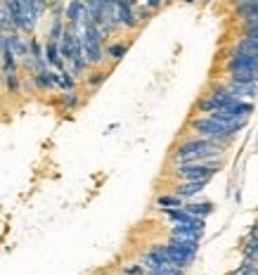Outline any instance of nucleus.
Masks as SVG:
<instances>
[{
    "label": "nucleus",
    "instance_id": "nucleus-30",
    "mask_svg": "<svg viewBox=\"0 0 258 275\" xmlns=\"http://www.w3.org/2000/svg\"><path fill=\"white\" fill-rule=\"evenodd\" d=\"M253 263H256V261H249V259H244V263H242V266H239V268L230 270V273H227V275H244L246 270H249V268H251V266H253Z\"/></svg>",
    "mask_w": 258,
    "mask_h": 275
},
{
    "label": "nucleus",
    "instance_id": "nucleus-6",
    "mask_svg": "<svg viewBox=\"0 0 258 275\" xmlns=\"http://www.w3.org/2000/svg\"><path fill=\"white\" fill-rule=\"evenodd\" d=\"M258 71V52H230L225 60V71Z\"/></svg>",
    "mask_w": 258,
    "mask_h": 275
},
{
    "label": "nucleus",
    "instance_id": "nucleus-27",
    "mask_svg": "<svg viewBox=\"0 0 258 275\" xmlns=\"http://www.w3.org/2000/svg\"><path fill=\"white\" fill-rule=\"evenodd\" d=\"M242 36H246V38H258V17H246V19H242Z\"/></svg>",
    "mask_w": 258,
    "mask_h": 275
},
{
    "label": "nucleus",
    "instance_id": "nucleus-31",
    "mask_svg": "<svg viewBox=\"0 0 258 275\" xmlns=\"http://www.w3.org/2000/svg\"><path fill=\"white\" fill-rule=\"evenodd\" d=\"M140 3H142V5H147V7H152V10H156V12L161 10V0H140Z\"/></svg>",
    "mask_w": 258,
    "mask_h": 275
},
{
    "label": "nucleus",
    "instance_id": "nucleus-7",
    "mask_svg": "<svg viewBox=\"0 0 258 275\" xmlns=\"http://www.w3.org/2000/svg\"><path fill=\"white\" fill-rule=\"evenodd\" d=\"M232 97L237 100H246V102H253L258 100V83H232V81H225L220 83Z\"/></svg>",
    "mask_w": 258,
    "mask_h": 275
},
{
    "label": "nucleus",
    "instance_id": "nucleus-10",
    "mask_svg": "<svg viewBox=\"0 0 258 275\" xmlns=\"http://www.w3.org/2000/svg\"><path fill=\"white\" fill-rule=\"evenodd\" d=\"M116 19H119V26L126 29V31H135L140 26V21L135 17V7L133 5H123V3H116Z\"/></svg>",
    "mask_w": 258,
    "mask_h": 275
},
{
    "label": "nucleus",
    "instance_id": "nucleus-13",
    "mask_svg": "<svg viewBox=\"0 0 258 275\" xmlns=\"http://www.w3.org/2000/svg\"><path fill=\"white\" fill-rule=\"evenodd\" d=\"M76 78L69 69H62V71H54L52 69V83H54V88H60V90H76Z\"/></svg>",
    "mask_w": 258,
    "mask_h": 275
},
{
    "label": "nucleus",
    "instance_id": "nucleus-5",
    "mask_svg": "<svg viewBox=\"0 0 258 275\" xmlns=\"http://www.w3.org/2000/svg\"><path fill=\"white\" fill-rule=\"evenodd\" d=\"M204 235H206V223L204 221H192V223H170V228H168V237H176V240L202 242Z\"/></svg>",
    "mask_w": 258,
    "mask_h": 275
},
{
    "label": "nucleus",
    "instance_id": "nucleus-32",
    "mask_svg": "<svg viewBox=\"0 0 258 275\" xmlns=\"http://www.w3.org/2000/svg\"><path fill=\"white\" fill-rule=\"evenodd\" d=\"M244 275H258V263H253V266H251V268H249V270H246Z\"/></svg>",
    "mask_w": 258,
    "mask_h": 275
},
{
    "label": "nucleus",
    "instance_id": "nucleus-14",
    "mask_svg": "<svg viewBox=\"0 0 258 275\" xmlns=\"http://www.w3.org/2000/svg\"><path fill=\"white\" fill-rule=\"evenodd\" d=\"M126 52H128V43H123V41L104 45V57H109L111 62H121L123 57H126Z\"/></svg>",
    "mask_w": 258,
    "mask_h": 275
},
{
    "label": "nucleus",
    "instance_id": "nucleus-34",
    "mask_svg": "<svg viewBox=\"0 0 258 275\" xmlns=\"http://www.w3.org/2000/svg\"><path fill=\"white\" fill-rule=\"evenodd\" d=\"M183 3H197V0H183Z\"/></svg>",
    "mask_w": 258,
    "mask_h": 275
},
{
    "label": "nucleus",
    "instance_id": "nucleus-12",
    "mask_svg": "<svg viewBox=\"0 0 258 275\" xmlns=\"http://www.w3.org/2000/svg\"><path fill=\"white\" fill-rule=\"evenodd\" d=\"M183 209L187 213H192V216H197V218H204L206 221V216H211V213H213V202H206V200L192 202V200H187L183 204Z\"/></svg>",
    "mask_w": 258,
    "mask_h": 275
},
{
    "label": "nucleus",
    "instance_id": "nucleus-16",
    "mask_svg": "<svg viewBox=\"0 0 258 275\" xmlns=\"http://www.w3.org/2000/svg\"><path fill=\"white\" fill-rule=\"evenodd\" d=\"M225 81H232V83H258V71H246V69H239V71H227Z\"/></svg>",
    "mask_w": 258,
    "mask_h": 275
},
{
    "label": "nucleus",
    "instance_id": "nucleus-25",
    "mask_svg": "<svg viewBox=\"0 0 258 275\" xmlns=\"http://www.w3.org/2000/svg\"><path fill=\"white\" fill-rule=\"evenodd\" d=\"M83 7H85V12H88V17L93 21H100V17H102V0H83Z\"/></svg>",
    "mask_w": 258,
    "mask_h": 275
},
{
    "label": "nucleus",
    "instance_id": "nucleus-22",
    "mask_svg": "<svg viewBox=\"0 0 258 275\" xmlns=\"http://www.w3.org/2000/svg\"><path fill=\"white\" fill-rule=\"evenodd\" d=\"M60 104H62V109H76L78 104H81V95H78V90H64V95L60 97Z\"/></svg>",
    "mask_w": 258,
    "mask_h": 275
},
{
    "label": "nucleus",
    "instance_id": "nucleus-33",
    "mask_svg": "<svg viewBox=\"0 0 258 275\" xmlns=\"http://www.w3.org/2000/svg\"><path fill=\"white\" fill-rule=\"evenodd\" d=\"M251 235H258V221H256V226H253V230H251Z\"/></svg>",
    "mask_w": 258,
    "mask_h": 275
},
{
    "label": "nucleus",
    "instance_id": "nucleus-9",
    "mask_svg": "<svg viewBox=\"0 0 258 275\" xmlns=\"http://www.w3.org/2000/svg\"><path fill=\"white\" fill-rule=\"evenodd\" d=\"M206 185H209L206 180H185V183H176L170 193L178 195L183 202H187V200H192V197H197V195L204 193Z\"/></svg>",
    "mask_w": 258,
    "mask_h": 275
},
{
    "label": "nucleus",
    "instance_id": "nucleus-29",
    "mask_svg": "<svg viewBox=\"0 0 258 275\" xmlns=\"http://www.w3.org/2000/svg\"><path fill=\"white\" fill-rule=\"evenodd\" d=\"M123 275H145L142 263H128V266H123Z\"/></svg>",
    "mask_w": 258,
    "mask_h": 275
},
{
    "label": "nucleus",
    "instance_id": "nucleus-8",
    "mask_svg": "<svg viewBox=\"0 0 258 275\" xmlns=\"http://www.w3.org/2000/svg\"><path fill=\"white\" fill-rule=\"evenodd\" d=\"M85 19H90L88 12H85V7H83V0H69L67 5H64V24L67 26H78L83 24Z\"/></svg>",
    "mask_w": 258,
    "mask_h": 275
},
{
    "label": "nucleus",
    "instance_id": "nucleus-21",
    "mask_svg": "<svg viewBox=\"0 0 258 275\" xmlns=\"http://www.w3.org/2000/svg\"><path fill=\"white\" fill-rule=\"evenodd\" d=\"M242 254H244V259L258 263V235H249L246 237L244 247H242Z\"/></svg>",
    "mask_w": 258,
    "mask_h": 275
},
{
    "label": "nucleus",
    "instance_id": "nucleus-20",
    "mask_svg": "<svg viewBox=\"0 0 258 275\" xmlns=\"http://www.w3.org/2000/svg\"><path fill=\"white\" fill-rule=\"evenodd\" d=\"M185 202L178 197V195H173V193H163V195H159L156 197V206L159 209H180Z\"/></svg>",
    "mask_w": 258,
    "mask_h": 275
},
{
    "label": "nucleus",
    "instance_id": "nucleus-23",
    "mask_svg": "<svg viewBox=\"0 0 258 275\" xmlns=\"http://www.w3.org/2000/svg\"><path fill=\"white\" fill-rule=\"evenodd\" d=\"M3 83H5V88L10 95H17L21 90V76L19 71H12V74H3Z\"/></svg>",
    "mask_w": 258,
    "mask_h": 275
},
{
    "label": "nucleus",
    "instance_id": "nucleus-15",
    "mask_svg": "<svg viewBox=\"0 0 258 275\" xmlns=\"http://www.w3.org/2000/svg\"><path fill=\"white\" fill-rule=\"evenodd\" d=\"M31 81H34V86L38 90H50L54 88L52 83V69H41V71H34V76H31Z\"/></svg>",
    "mask_w": 258,
    "mask_h": 275
},
{
    "label": "nucleus",
    "instance_id": "nucleus-3",
    "mask_svg": "<svg viewBox=\"0 0 258 275\" xmlns=\"http://www.w3.org/2000/svg\"><path fill=\"white\" fill-rule=\"evenodd\" d=\"M12 14V26L19 34H31L43 14L48 12V0H5Z\"/></svg>",
    "mask_w": 258,
    "mask_h": 275
},
{
    "label": "nucleus",
    "instance_id": "nucleus-28",
    "mask_svg": "<svg viewBox=\"0 0 258 275\" xmlns=\"http://www.w3.org/2000/svg\"><path fill=\"white\" fill-rule=\"evenodd\" d=\"M154 14H156V10H152V7L142 5V3H137V5H135V17H137V21H140V24L150 21Z\"/></svg>",
    "mask_w": 258,
    "mask_h": 275
},
{
    "label": "nucleus",
    "instance_id": "nucleus-19",
    "mask_svg": "<svg viewBox=\"0 0 258 275\" xmlns=\"http://www.w3.org/2000/svg\"><path fill=\"white\" fill-rule=\"evenodd\" d=\"M232 52H258V38H237L232 43Z\"/></svg>",
    "mask_w": 258,
    "mask_h": 275
},
{
    "label": "nucleus",
    "instance_id": "nucleus-18",
    "mask_svg": "<svg viewBox=\"0 0 258 275\" xmlns=\"http://www.w3.org/2000/svg\"><path fill=\"white\" fill-rule=\"evenodd\" d=\"M145 275H185V268H180L176 263H159L154 268L145 270Z\"/></svg>",
    "mask_w": 258,
    "mask_h": 275
},
{
    "label": "nucleus",
    "instance_id": "nucleus-11",
    "mask_svg": "<svg viewBox=\"0 0 258 275\" xmlns=\"http://www.w3.org/2000/svg\"><path fill=\"white\" fill-rule=\"evenodd\" d=\"M43 57H45L48 67L54 69V71L67 69V64H64V60H62V55H60V43L57 41H45L43 43Z\"/></svg>",
    "mask_w": 258,
    "mask_h": 275
},
{
    "label": "nucleus",
    "instance_id": "nucleus-1",
    "mask_svg": "<svg viewBox=\"0 0 258 275\" xmlns=\"http://www.w3.org/2000/svg\"><path fill=\"white\" fill-rule=\"evenodd\" d=\"M225 145L209 140L202 135L185 138L180 145H176V150L170 154L173 164H190V161H204V159H223L225 157Z\"/></svg>",
    "mask_w": 258,
    "mask_h": 275
},
{
    "label": "nucleus",
    "instance_id": "nucleus-26",
    "mask_svg": "<svg viewBox=\"0 0 258 275\" xmlns=\"http://www.w3.org/2000/svg\"><path fill=\"white\" fill-rule=\"evenodd\" d=\"M0 31H3V34H10V31H14V26H12V14H10V10H7L5 0L0 3Z\"/></svg>",
    "mask_w": 258,
    "mask_h": 275
},
{
    "label": "nucleus",
    "instance_id": "nucleus-17",
    "mask_svg": "<svg viewBox=\"0 0 258 275\" xmlns=\"http://www.w3.org/2000/svg\"><path fill=\"white\" fill-rule=\"evenodd\" d=\"M107 76H109V71H107V69H100V67L90 69V71H88V76H85V86H88L90 90L100 88V86H102V83L107 81Z\"/></svg>",
    "mask_w": 258,
    "mask_h": 275
},
{
    "label": "nucleus",
    "instance_id": "nucleus-24",
    "mask_svg": "<svg viewBox=\"0 0 258 275\" xmlns=\"http://www.w3.org/2000/svg\"><path fill=\"white\" fill-rule=\"evenodd\" d=\"M64 17H52V21H50V31H48V38L45 41H60L62 34H64Z\"/></svg>",
    "mask_w": 258,
    "mask_h": 275
},
{
    "label": "nucleus",
    "instance_id": "nucleus-35",
    "mask_svg": "<svg viewBox=\"0 0 258 275\" xmlns=\"http://www.w3.org/2000/svg\"><path fill=\"white\" fill-rule=\"evenodd\" d=\"M166 3H170V0H161V5H166Z\"/></svg>",
    "mask_w": 258,
    "mask_h": 275
},
{
    "label": "nucleus",
    "instance_id": "nucleus-2",
    "mask_svg": "<svg viewBox=\"0 0 258 275\" xmlns=\"http://www.w3.org/2000/svg\"><path fill=\"white\" fill-rule=\"evenodd\" d=\"M249 121H237V124H225V121H218L213 119L211 114H199V117H192L190 119V131L194 135H202V138H209V140H216V143L230 147V143L237 138V133L244 128Z\"/></svg>",
    "mask_w": 258,
    "mask_h": 275
},
{
    "label": "nucleus",
    "instance_id": "nucleus-36",
    "mask_svg": "<svg viewBox=\"0 0 258 275\" xmlns=\"http://www.w3.org/2000/svg\"><path fill=\"white\" fill-rule=\"evenodd\" d=\"M0 83H3V71H0Z\"/></svg>",
    "mask_w": 258,
    "mask_h": 275
},
{
    "label": "nucleus",
    "instance_id": "nucleus-4",
    "mask_svg": "<svg viewBox=\"0 0 258 275\" xmlns=\"http://www.w3.org/2000/svg\"><path fill=\"white\" fill-rule=\"evenodd\" d=\"M223 159H204V161H190V164H173V178L178 183L185 180H206L211 183V178L223 169Z\"/></svg>",
    "mask_w": 258,
    "mask_h": 275
}]
</instances>
